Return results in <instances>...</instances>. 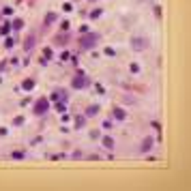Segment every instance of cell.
Returning a JSON list of instances; mask_svg holds the SVG:
<instances>
[{"label": "cell", "mask_w": 191, "mask_h": 191, "mask_svg": "<svg viewBox=\"0 0 191 191\" xmlns=\"http://www.w3.org/2000/svg\"><path fill=\"white\" fill-rule=\"evenodd\" d=\"M97 39H99L97 34H86V37H82L79 45H82V47H84V50H90V47H93V45H95V41H97Z\"/></svg>", "instance_id": "1"}, {"label": "cell", "mask_w": 191, "mask_h": 191, "mask_svg": "<svg viewBox=\"0 0 191 191\" xmlns=\"http://www.w3.org/2000/svg\"><path fill=\"white\" fill-rule=\"evenodd\" d=\"M45 110H47V99H39L34 105V114H45Z\"/></svg>", "instance_id": "2"}, {"label": "cell", "mask_w": 191, "mask_h": 191, "mask_svg": "<svg viewBox=\"0 0 191 191\" xmlns=\"http://www.w3.org/2000/svg\"><path fill=\"white\" fill-rule=\"evenodd\" d=\"M86 84H88V79H86V77H82V75L73 79V86H75V88H82V86H86Z\"/></svg>", "instance_id": "3"}, {"label": "cell", "mask_w": 191, "mask_h": 191, "mask_svg": "<svg viewBox=\"0 0 191 191\" xmlns=\"http://www.w3.org/2000/svg\"><path fill=\"white\" fill-rule=\"evenodd\" d=\"M32 43H34V34H30V37L26 39V45H24V47H26V50H32Z\"/></svg>", "instance_id": "4"}, {"label": "cell", "mask_w": 191, "mask_h": 191, "mask_svg": "<svg viewBox=\"0 0 191 191\" xmlns=\"http://www.w3.org/2000/svg\"><path fill=\"white\" fill-rule=\"evenodd\" d=\"M133 47L135 50H142L144 47V39H133Z\"/></svg>", "instance_id": "5"}, {"label": "cell", "mask_w": 191, "mask_h": 191, "mask_svg": "<svg viewBox=\"0 0 191 191\" xmlns=\"http://www.w3.org/2000/svg\"><path fill=\"white\" fill-rule=\"evenodd\" d=\"M103 146L105 148H114V140L112 138H103Z\"/></svg>", "instance_id": "6"}, {"label": "cell", "mask_w": 191, "mask_h": 191, "mask_svg": "<svg viewBox=\"0 0 191 191\" xmlns=\"http://www.w3.org/2000/svg\"><path fill=\"white\" fill-rule=\"evenodd\" d=\"M152 146V138H146V140H144V144H142V150H148Z\"/></svg>", "instance_id": "7"}, {"label": "cell", "mask_w": 191, "mask_h": 191, "mask_svg": "<svg viewBox=\"0 0 191 191\" xmlns=\"http://www.w3.org/2000/svg\"><path fill=\"white\" fill-rule=\"evenodd\" d=\"M97 112H99V107H97V105H93V107H88V112H86V114H88V116H95Z\"/></svg>", "instance_id": "8"}, {"label": "cell", "mask_w": 191, "mask_h": 191, "mask_svg": "<svg viewBox=\"0 0 191 191\" xmlns=\"http://www.w3.org/2000/svg\"><path fill=\"white\" fill-rule=\"evenodd\" d=\"M32 86H34V82H32V79H26V82H24V88H26V90H30Z\"/></svg>", "instance_id": "9"}, {"label": "cell", "mask_w": 191, "mask_h": 191, "mask_svg": "<svg viewBox=\"0 0 191 191\" xmlns=\"http://www.w3.org/2000/svg\"><path fill=\"white\" fill-rule=\"evenodd\" d=\"M54 20H56V15H54V13H50L47 17H45V24H52Z\"/></svg>", "instance_id": "10"}, {"label": "cell", "mask_w": 191, "mask_h": 191, "mask_svg": "<svg viewBox=\"0 0 191 191\" xmlns=\"http://www.w3.org/2000/svg\"><path fill=\"white\" fill-rule=\"evenodd\" d=\"M22 26H24V22H22V20H15V22H13V28H17V30H20Z\"/></svg>", "instance_id": "11"}, {"label": "cell", "mask_w": 191, "mask_h": 191, "mask_svg": "<svg viewBox=\"0 0 191 191\" xmlns=\"http://www.w3.org/2000/svg\"><path fill=\"white\" fill-rule=\"evenodd\" d=\"M9 32V24H4V26H0V34H7Z\"/></svg>", "instance_id": "12"}, {"label": "cell", "mask_w": 191, "mask_h": 191, "mask_svg": "<svg viewBox=\"0 0 191 191\" xmlns=\"http://www.w3.org/2000/svg\"><path fill=\"white\" fill-rule=\"evenodd\" d=\"M114 116H116V118H125V112H120V110H116V112H114Z\"/></svg>", "instance_id": "13"}]
</instances>
